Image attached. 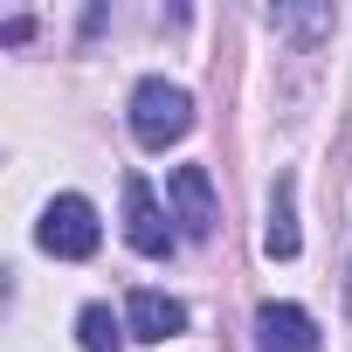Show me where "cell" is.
Returning a JSON list of instances; mask_svg holds the SVG:
<instances>
[{
  "label": "cell",
  "instance_id": "cell-1",
  "mask_svg": "<svg viewBox=\"0 0 352 352\" xmlns=\"http://www.w3.org/2000/svg\"><path fill=\"white\" fill-rule=\"evenodd\" d=\"M194 131V97L180 83H166V76H145L131 90V138L145 152H166V145H180Z\"/></svg>",
  "mask_w": 352,
  "mask_h": 352
},
{
  "label": "cell",
  "instance_id": "cell-2",
  "mask_svg": "<svg viewBox=\"0 0 352 352\" xmlns=\"http://www.w3.org/2000/svg\"><path fill=\"white\" fill-rule=\"evenodd\" d=\"M35 242H42L49 256H63V263H83V256H97V242H104V228H97V208H90L83 194H56V201L42 208V221H35Z\"/></svg>",
  "mask_w": 352,
  "mask_h": 352
},
{
  "label": "cell",
  "instance_id": "cell-3",
  "mask_svg": "<svg viewBox=\"0 0 352 352\" xmlns=\"http://www.w3.org/2000/svg\"><path fill=\"white\" fill-rule=\"evenodd\" d=\"M166 201H173V221H180L187 242H208V235H214L221 208H214V180H208V166H173Z\"/></svg>",
  "mask_w": 352,
  "mask_h": 352
},
{
  "label": "cell",
  "instance_id": "cell-4",
  "mask_svg": "<svg viewBox=\"0 0 352 352\" xmlns=\"http://www.w3.org/2000/svg\"><path fill=\"white\" fill-rule=\"evenodd\" d=\"M124 242L138 249V256H173V221H166V208H159V194L138 180H124Z\"/></svg>",
  "mask_w": 352,
  "mask_h": 352
},
{
  "label": "cell",
  "instance_id": "cell-5",
  "mask_svg": "<svg viewBox=\"0 0 352 352\" xmlns=\"http://www.w3.org/2000/svg\"><path fill=\"white\" fill-rule=\"evenodd\" d=\"M124 331L145 338V345H166V338L187 331V304L166 297V290H131V297H124Z\"/></svg>",
  "mask_w": 352,
  "mask_h": 352
},
{
  "label": "cell",
  "instance_id": "cell-6",
  "mask_svg": "<svg viewBox=\"0 0 352 352\" xmlns=\"http://www.w3.org/2000/svg\"><path fill=\"white\" fill-rule=\"evenodd\" d=\"M256 352H318V324L304 304H263L256 311Z\"/></svg>",
  "mask_w": 352,
  "mask_h": 352
},
{
  "label": "cell",
  "instance_id": "cell-7",
  "mask_svg": "<svg viewBox=\"0 0 352 352\" xmlns=\"http://www.w3.org/2000/svg\"><path fill=\"white\" fill-rule=\"evenodd\" d=\"M304 249V235H297V180L290 173H276V187H270V228H263V256L270 263H290Z\"/></svg>",
  "mask_w": 352,
  "mask_h": 352
},
{
  "label": "cell",
  "instance_id": "cell-8",
  "mask_svg": "<svg viewBox=\"0 0 352 352\" xmlns=\"http://www.w3.org/2000/svg\"><path fill=\"white\" fill-rule=\"evenodd\" d=\"M118 331H124V324L111 318V304H83V311H76V338H83V352H124Z\"/></svg>",
  "mask_w": 352,
  "mask_h": 352
},
{
  "label": "cell",
  "instance_id": "cell-9",
  "mask_svg": "<svg viewBox=\"0 0 352 352\" xmlns=\"http://www.w3.org/2000/svg\"><path fill=\"white\" fill-rule=\"evenodd\" d=\"M270 28H283L297 42H324L331 35V8H270Z\"/></svg>",
  "mask_w": 352,
  "mask_h": 352
},
{
  "label": "cell",
  "instance_id": "cell-10",
  "mask_svg": "<svg viewBox=\"0 0 352 352\" xmlns=\"http://www.w3.org/2000/svg\"><path fill=\"white\" fill-rule=\"evenodd\" d=\"M28 35H35V21H28V14H14L8 28H0V42H28Z\"/></svg>",
  "mask_w": 352,
  "mask_h": 352
},
{
  "label": "cell",
  "instance_id": "cell-11",
  "mask_svg": "<svg viewBox=\"0 0 352 352\" xmlns=\"http://www.w3.org/2000/svg\"><path fill=\"white\" fill-rule=\"evenodd\" d=\"M345 304H352V270H345Z\"/></svg>",
  "mask_w": 352,
  "mask_h": 352
}]
</instances>
